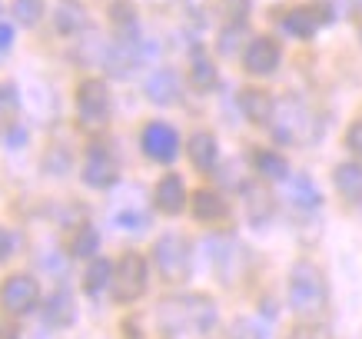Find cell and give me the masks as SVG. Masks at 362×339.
Instances as JSON below:
<instances>
[{
    "mask_svg": "<svg viewBox=\"0 0 362 339\" xmlns=\"http://www.w3.org/2000/svg\"><path fill=\"white\" fill-rule=\"evenodd\" d=\"M160 339H216L220 309L206 293H176L156 303Z\"/></svg>",
    "mask_w": 362,
    "mask_h": 339,
    "instance_id": "cell-1",
    "label": "cell"
},
{
    "mask_svg": "<svg viewBox=\"0 0 362 339\" xmlns=\"http://www.w3.org/2000/svg\"><path fill=\"white\" fill-rule=\"evenodd\" d=\"M266 127L283 146H313L326 130V123L319 120L316 110L299 97H276L273 117Z\"/></svg>",
    "mask_w": 362,
    "mask_h": 339,
    "instance_id": "cell-2",
    "label": "cell"
},
{
    "mask_svg": "<svg viewBox=\"0 0 362 339\" xmlns=\"http://www.w3.org/2000/svg\"><path fill=\"white\" fill-rule=\"evenodd\" d=\"M326 303H329V286L326 276L316 263L299 260L289 270V309L299 323H319L326 316Z\"/></svg>",
    "mask_w": 362,
    "mask_h": 339,
    "instance_id": "cell-3",
    "label": "cell"
},
{
    "mask_svg": "<svg viewBox=\"0 0 362 339\" xmlns=\"http://www.w3.org/2000/svg\"><path fill=\"white\" fill-rule=\"evenodd\" d=\"M153 266L160 270L166 283H183L193 266V250L183 233H163L153 243Z\"/></svg>",
    "mask_w": 362,
    "mask_h": 339,
    "instance_id": "cell-4",
    "label": "cell"
},
{
    "mask_svg": "<svg viewBox=\"0 0 362 339\" xmlns=\"http://www.w3.org/2000/svg\"><path fill=\"white\" fill-rule=\"evenodd\" d=\"M146 283H150V266H146V256L140 253H123L117 266H113V280H110V293L117 303H136L143 293H146Z\"/></svg>",
    "mask_w": 362,
    "mask_h": 339,
    "instance_id": "cell-5",
    "label": "cell"
},
{
    "mask_svg": "<svg viewBox=\"0 0 362 339\" xmlns=\"http://www.w3.org/2000/svg\"><path fill=\"white\" fill-rule=\"evenodd\" d=\"M107 113H110V90L107 84L97 77L80 80L77 84V117L87 130H100L107 123Z\"/></svg>",
    "mask_w": 362,
    "mask_h": 339,
    "instance_id": "cell-6",
    "label": "cell"
},
{
    "mask_svg": "<svg viewBox=\"0 0 362 339\" xmlns=\"http://www.w3.org/2000/svg\"><path fill=\"white\" fill-rule=\"evenodd\" d=\"M37 299H40V286L27 273L7 276L0 286V309L11 313V316H27L30 309H37Z\"/></svg>",
    "mask_w": 362,
    "mask_h": 339,
    "instance_id": "cell-7",
    "label": "cell"
},
{
    "mask_svg": "<svg viewBox=\"0 0 362 339\" xmlns=\"http://www.w3.org/2000/svg\"><path fill=\"white\" fill-rule=\"evenodd\" d=\"M117 173H120V166H117V156L110 154V146H103V143L87 146V154H83V183L93 186V190H110L117 183Z\"/></svg>",
    "mask_w": 362,
    "mask_h": 339,
    "instance_id": "cell-8",
    "label": "cell"
},
{
    "mask_svg": "<svg viewBox=\"0 0 362 339\" xmlns=\"http://www.w3.org/2000/svg\"><path fill=\"white\" fill-rule=\"evenodd\" d=\"M140 146H143V154L150 156V160H156V163H173L176 154H180V137H176V130L170 123L153 120L143 127Z\"/></svg>",
    "mask_w": 362,
    "mask_h": 339,
    "instance_id": "cell-9",
    "label": "cell"
},
{
    "mask_svg": "<svg viewBox=\"0 0 362 339\" xmlns=\"http://www.w3.org/2000/svg\"><path fill=\"white\" fill-rule=\"evenodd\" d=\"M279 60H283V50L273 37H252L246 50H243V67L250 70L252 77H269L279 70Z\"/></svg>",
    "mask_w": 362,
    "mask_h": 339,
    "instance_id": "cell-10",
    "label": "cell"
},
{
    "mask_svg": "<svg viewBox=\"0 0 362 339\" xmlns=\"http://www.w3.org/2000/svg\"><path fill=\"white\" fill-rule=\"evenodd\" d=\"M329 23V7L326 4H299L293 11H286L283 27L299 40H313L319 27Z\"/></svg>",
    "mask_w": 362,
    "mask_h": 339,
    "instance_id": "cell-11",
    "label": "cell"
},
{
    "mask_svg": "<svg viewBox=\"0 0 362 339\" xmlns=\"http://www.w3.org/2000/svg\"><path fill=\"white\" fill-rule=\"evenodd\" d=\"M283 197H286V203H289V207L296 209V213H316L319 203H322V193H319V186L313 183V176H306V173L286 176Z\"/></svg>",
    "mask_w": 362,
    "mask_h": 339,
    "instance_id": "cell-12",
    "label": "cell"
},
{
    "mask_svg": "<svg viewBox=\"0 0 362 339\" xmlns=\"http://www.w3.org/2000/svg\"><path fill=\"white\" fill-rule=\"evenodd\" d=\"M140 40H117L113 37V44H107V50H103V64L110 70V77H130V70H136V64H140Z\"/></svg>",
    "mask_w": 362,
    "mask_h": 339,
    "instance_id": "cell-13",
    "label": "cell"
},
{
    "mask_svg": "<svg viewBox=\"0 0 362 339\" xmlns=\"http://www.w3.org/2000/svg\"><path fill=\"white\" fill-rule=\"evenodd\" d=\"M153 203L166 217L183 213V207H187V186H183V180L176 173L160 176V183H156V190H153Z\"/></svg>",
    "mask_w": 362,
    "mask_h": 339,
    "instance_id": "cell-14",
    "label": "cell"
},
{
    "mask_svg": "<svg viewBox=\"0 0 362 339\" xmlns=\"http://www.w3.org/2000/svg\"><path fill=\"white\" fill-rule=\"evenodd\" d=\"M143 90H146V97L153 100V103L170 107V103L180 100V77H176V70H170V67H160V70H153L146 77V87Z\"/></svg>",
    "mask_w": 362,
    "mask_h": 339,
    "instance_id": "cell-15",
    "label": "cell"
},
{
    "mask_svg": "<svg viewBox=\"0 0 362 339\" xmlns=\"http://www.w3.org/2000/svg\"><path fill=\"white\" fill-rule=\"evenodd\" d=\"M44 319H47V326H57V329L70 326V323L77 319V306H74V296H70V289H66V286H57L54 293L47 296Z\"/></svg>",
    "mask_w": 362,
    "mask_h": 339,
    "instance_id": "cell-16",
    "label": "cell"
},
{
    "mask_svg": "<svg viewBox=\"0 0 362 339\" xmlns=\"http://www.w3.org/2000/svg\"><path fill=\"white\" fill-rule=\"evenodd\" d=\"M189 213L197 219H203V223H216V219H223L230 213V203H226L216 190L203 186L197 193H189Z\"/></svg>",
    "mask_w": 362,
    "mask_h": 339,
    "instance_id": "cell-17",
    "label": "cell"
},
{
    "mask_svg": "<svg viewBox=\"0 0 362 339\" xmlns=\"http://www.w3.org/2000/svg\"><path fill=\"white\" fill-rule=\"evenodd\" d=\"M243 207H246V217H250L252 226H263L273 219V197L263 183H246L243 186Z\"/></svg>",
    "mask_w": 362,
    "mask_h": 339,
    "instance_id": "cell-18",
    "label": "cell"
},
{
    "mask_svg": "<svg viewBox=\"0 0 362 339\" xmlns=\"http://www.w3.org/2000/svg\"><path fill=\"white\" fill-rule=\"evenodd\" d=\"M273 103H276V97H269V93L259 90V87H246L240 93L243 117H246L250 123H256V127H266V123H269V117H273Z\"/></svg>",
    "mask_w": 362,
    "mask_h": 339,
    "instance_id": "cell-19",
    "label": "cell"
},
{
    "mask_svg": "<svg viewBox=\"0 0 362 339\" xmlns=\"http://www.w3.org/2000/svg\"><path fill=\"white\" fill-rule=\"evenodd\" d=\"M110 27L117 40H140V13L130 0H113L110 4Z\"/></svg>",
    "mask_w": 362,
    "mask_h": 339,
    "instance_id": "cell-20",
    "label": "cell"
},
{
    "mask_svg": "<svg viewBox=\"0 0 362 339\" xmlns=\"http://www.w3.org/2000/svg\"><path fill=\"white\" fill-rule=\"evenodd\" d=\"M187 154H189V163L197 166V170L209 173L213 166L220 163V143H216L213 133H193L187 143Z\"/></svg>",
    "mask_w": 362,
    "mask_h": 339,
    "instance_id": "cell-21",
    "label": "cell"
},
{
    "mask_svg": "<svg viewBox=\"0 0 362 339\" xmlns=\"http://www.w3.org/2000/svg\"><path fill=\"white\" fill-rule=\"evenodd\" d=\"M332 183H336V190H339V197L346 203H362V163L359 160H346V163L336 166Z\"/></svg>",
    "mask_w": 362,
    "mask_h": 339,
    "instance_id": "cell-22",
    "label": "cell"
},
{
    "mask_svg": "<svg viewBox=\"0 0 362 339\" xmlns=\"http://www.w3.org/2000/svg\"><path fill=\"white\" fill-rule=\"evenodd\" d=\"M54 27L60 33H66V37H74V33H80L87 27V11L80 7L77 0H60L54 11Z\"/></svg>",
    "mask_w": 362,
    "mask_h": 339,
    "instance_id": "cell-23",
    "label": "cell"
},
{
    "mask_svg": "<svg viewBox=\"0 0 362 339\" xmlns=\"http://www.w3.org/2000/svg\"><path fill=\"white\" fill-rule=\"evenodd\" d=\"M252 166H256V173L263 176V180H286L289 176L286 156L276 154V150H256L252 154Z\"/></svg>",
    "mask_w": 362,
    "mask_h": 339,
    "instance_id": "cell-24",
    "label": "cell"
},
{
    "mask_svg": "<svg viewBox=\"0 0 362 339\" xmlns=\"http://www.w3.org/2000/svg\"><path fill=\"white\" fill-rule=\"evenodd\" d=\"M113 280V266L110 260H103V256H93L87 266V276H83V289H87L90 296H100L107 286H110Z\"/></svg>",
    "mask_w": 362,
    "mask_h": 339,
    "instance_id": "cell-25",
    "label": "cell"
},
{
    "mask_svg": "<svg viewBox=\"0 0 362 339\" xmlns=\"http://www.w3.org/2000/svg\"><path fill=\"white\" fill-rule=\"evenodd\" d=\"M100 250V233L90 226V223H80L74 230V240H70V256L77 260H93Z\"/></svg>",
    "mask_w": 362,
    "mask_h": 339,
    "instance_id": "cell-26",
    "label": "cell"
},
{
    "mask_svg": "<svg viewBox=\"0 0 362 339\" xmlns=\"http://www.w3.org/2000/svg\"><path fill=\"white\" fill-rule=\"evenodd\" d=\"M189 84H193L197 90H213L216 87V64H213L203 50H197L193 60H189Z\"/></svg>",
    "mask_w": 362,
    "mask_h": 339,
    "instance_id": "cell-27",
    "label": "cell"
},
{
    "mask_svg": "<svg viewBox=\"0 0 362 339\" xmlns=\"http://www.w3.org/2000/svg\"><path fill=\"white\" fill-rule=\"evenodd\" d=\"M21 117V93L13 84H0V130H11Z\"/></svg>",
    "mask_w": 362,
    "mask_h": 339,
    "instance_id": "cell-28",
    "label": "cell"
},
{
    "mask_svg": "<svg viewBox=\"0 0 362 339\" xmlns=\"http://www.w3.org/2000/svg\"><path fill=\"white\" fill-rule=\"evenodd\" d=\"M216 11L223 17V27H246L250 0H216Z\"/></svg>",
    "mask_w": 362,
    "mask_h": 339,
    "instance_id": "cell-29",
    "label": "cell"
},
{
    "mask_svg": "<svg viewBox=\"0 0 362 339\" xmlns=\"http://www.w3.org/2000/svg\"><path fill=\"white\" fill-rule=\"evenodd\" d=\"M269 326L266 319H256V316H236L230 326V339H266Z\"/></svg>",
    "mask_w": 362,
    "mask_h": 339,
    "instance_id": "cell-30",
    "label": "cell"
},
{
    "mask_svg": "<svg viewBox=\"0 0 362 339\" xmlns=\"http://www.w3.org/2000/svg\"><path fill=\"white\" fill-rule=\"evenodd\" d=\"M113 223H117L120 230H127V233H143L146 226H150V217H146L143 209H136V207H123V209L113 213Z\"/></svg>",
    "mask_w": 362,
    "mask_h": 339,
    "instance_id": "cell-31",
    "label": "cell"
},
{
    "mask_svg": "<svg viewBox=\"0 0 362 339\" xmlns=\"http://www.w3.org/2000/svg\"><path fill=\"white\" fill-rule=\"evenodd\" d=\"M13 17L23 27H37L44 17V0H13Z\"/></svg>",
    "mask_w": 362,
    "mask_h": 339,
    "instance_id": "cell-32",
    "label": "cell"
},
{
    "mask_svg": "<svg viewBox=\"0 0 362 339\" xmlns=\"http://www.w3.org/2000/svg\"><path fill=\"white\" fill-rule=\"evenodd\" d=\"M346 150L362 160V120L349 123V130H346Z\"/></svg>",
    "mask_w": 362,
    "mask_h": 339,
    "instance_id": "cell-33",
    "label": "cell"
},
{
    "mask_svg": "<svg viewBox=\"0 0 362 339\" xmlns=\"http://www.w3.org/2000/svg\"><path fill=\"white\" fill-rule=\"evenodd\" d=\"M17 250V236H13L7 226H0V263H7Z\"/></svg>",
    "mask_w": 362,
    "mask_h": 339,
    "instance_id": "cell-34",
    "label": "cell"
},
{
    "mask_svg": "<svg viewBox=\"0 0 362 339\" xmlns=\"http://www.w3.org/2000/svg\"><path fill=\"white\" fill-rule=\"evenodd\" d=\"M286 339H329V336H326L316 323H303V326H296Z\"/></svg>",
    "mask_w": 362,
    "mask_h": 339,
    "instance_id": "cell-35",
    "label": "cell"
},
{
    "mask_svg": "<svg viewBox=\"0 0 362 339\" xmlns=\"http://www.w3.org/2000/svg\"><path fill=\"white\" fill-rule=\"evenodd\" d=\"M11 47H13V27L0 21V57L11 54Z\"/></svg>",
    "mask_w": 362,
    "mask_h": 339,
    "instance_id": "cell-36",
    "label": "cell"
},
{
    "mask_svg": "<svg viewBox=\"0 0 362 339\" xmlns=\"http://www.w3.org/2000/svg\"><path fill=\"white\" fill-rule=\"evenodd\" d=\"M0 339H17V329L11 323H0Z\"/></svg>",
    "mask_w": 362,
    "mask_h": 339,
    "instance_id": "cell-37",
    "label": "cell"
}]
</instances>
